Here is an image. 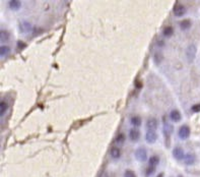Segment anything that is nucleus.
Listing matches in <instances>:
<instances>
[{
	"instance_id": "f257e3e1",
	"label": "nucleus",
	"mask_w": 200,
	"mask_h": 177,
	"mask_svg": "<svg viewBox=\"0 0 200 177\" xmlns=\"http://www.w3.org/2000/svg\"><path fill=\"white\" fill-rule=\"evenodd\" d=\"M173 12H174V15L177 17H181L186 13V7L183 4H180V3H176L174 8H173Z\"/></svg>"
},
{
	"instance_id": "f03ea898",
	"label": "nucleus",
	"mask_w": 200,
	"mask_h": 177,
	"mask_svg": "<svg viewBox=\"0 0 200 177\" xmlns=\"http://www.w3.org/2000/svg\"><path fill=\"white\" fill-rule=\"evenodd\" d=\"M190 133H191V130L188 125H182L178 131L179 137H180L181 139H187L188 137L190 136Z\"/></svg>"
},
{
	"instance_id": "7ed1b4c3",
	"label": "nucleus",
	"mask_w": 200,
	"mask_h": 177,
	"mask_svg": "<svg viewBox=\"0 0 200 177\" xmlns=\"http://www.w3.org/2000/svg\"><path fill=\"white\" fill-rule=\"evenodd\" d=\"M135 158L137 159L138 161L140 162H144L146 161L147 159V153H146V150L144 148H139L135 151Z\"/></svg>"
},
{
	"instance_id": "20e7f679",
	"label": "nucleus",
	"mask_w": 200,
	"mask_h": 177,
	"mask_svg": "<svg viewBox=\"0 0 200 177\" xmlns=\"http://www.w3.org/2000/svg\"><path fill=\"white\" fill-rule=\"evenodd\" d=\"M173 156L175 157V159H177V160H184L185 158V153H184V150L180 148V146H177V148L174 149V151H173Z\"/></svg>"
},
{
	"instance_id": "39448f33",
	"label": "nucleus",
	"mask_w": 200,
	"mask_h": 177,
	"mask_svg": "<svg viewBox=\"0 0 200 177\" xmlns=\"http://www.w3.org/2000/svg\"><path fill=\"white\" fill-rule=\"evenodd\" d=\"M145 139L148 143H154L157 139V134L156 131L153 130H148L145 135Z\"/></svg>"
},
{
	"instance_id": "423d86ee",
	"label": "nucleus",
	"mask_w": 200,
	"mask_h": 177,
	"mask_svg": "<svg viewBox=\"0 0 200 177\" xmlns=\"http://www.w3.org/2000/svg\"><path fill=\"white\" fill-rule=\"evenodd\" d=\"M32 29H33V26L29 21H22V23H19V31H20V33H23V34L31 32Z\"/></svg>"
},
{
	"instance_id": "0eeeda50",
	"label": "nucleus",
	"mask_w": 200,
	"mask_h": 177,
	"mask_svg": "<svg viewBox=\"0 0 200 177\" xmlns=\"http://www.w3.org/2000/svg\"><path fill=\"white\" fill-rule=\"evenodd\" d=\"M187 57H188V60L190 62H192L193 59L195 58V54H196V47L194 45H190L189 47L187 49Z\"/></svg>"
},
{
	"instance_id": "6e6552de",
	"label": "nucleus",
	"mask_w": 200,
	"mask_h": 177,
	"mask_svg": "<svg viewBox=\"0 0 200 177\" xmlns=\"http://www.w3.org/2000/svg\"><path fill=\"white\" fill-rule=\"evenodd\" d=\"M157 125H159V122L156 118H150L148 119L147 122H146V127L148 128L149 130H156L157 128Z\"/></svg>"
},
{
	"instance_id": "1a4fd4ad",
	"label": "nucleus",
	"mask_w": 200,
	"mask_h": 177,
	"mask_svg": "<svg viewBox=\"0 0 200 177\" xmlns=\"http://www.w3.org/2000/svg\"><path fill=\"white\" fill-rule=\"evenodd\" d=\"M129 136L132 142H136V140H138L139 137H140V132H139V130L137 128H132L129 132Z\"/></svg>"
},
{
	"instance_id": "9d476101",
	"label": "nucleus",
	"mask_w": 200,
	"mask_h": 177,
	"mask_svg": "<svg viewBox=\"0 0 200 177\" xmlns=\"http://www.w3.org/2000/svg\"><path fill=\"white\" fill-rule=\"evenodd\" d=\"M195 160H196L195 155L191 154V153L187 154L186 156H185V158H184L185 164H186V165H193L194 163H195Z\"/></svg>"
},
{
	"instance_id": "9b49d317",
	"label": "nucleus",
	"mask_w": 200,
	"mask_h": 177,
	"mask_svg": "<svg viewBox=\"0 0 200 177\" xmlns=\"http://www.w3.org/2000/svg\"><path fill=\"white\" fill-rule=\"evenodd\" d=\"M170 118H171L174 122H179L182 118L181 113L179 112L178 110H173V111L170 113Z\"/></svg>"
},
{
	"instance_id": "f8f14e48",
	"label": "nucleus",
	"mask_w": 200,
	"mask_h": 177,
	"mask_svg": "<svg viewBox=\"0 0 200 177\" xmlns=\"http://www.w3.org/2000/svg\"><path fill=\"white\" fill-rule=\"evenodd\" d=\"M8 4H9L10 9H12V10H19L22 7V2L17 1V0H10Z\"/></svg>"
},
{
	"instance_id": "ddd939ff",
	"label": "nucleus",
	"mask_w": 200,
	"mask_h": 177,
	"mask_svg": "<svg viewBox=\"0 0 200 177\" xmlns=\"http://www.w3.org/2000/svg\"><path fill=\"white\" fill-rule=\"evenodd\" d=\"M110 155H111V157L113 158V159L120 158V156H121L120 149L117 148V146H113V148L111 149V151H110Z\"/></svg>"
},
{
	"instance_id": "4468645a",
	"label": "nucleus",
	"mask_w": 200,
	"mask_h": 177,
	"mask_svg": "<svg viewBox=\"0 0 200 177\" xmlns=\"http://www.w3.org/2000/svg\"><path fill=\"white\" fill-rule=\"evenodd\" d=\"M9 52H10V48L8 47V46L2 45L1 47H0V55H1V57L6 56V55L9 54Z\"/></svg>"
},
{
	"instance_id": "2eb2a0df",
	"label": "nucleus",
	"mask_w": 200,
	"mask_h": 177,
	"mask_svg": "<svg viewBox=\"0 0 200 177\" xmlns=\"http://www.w3.org/2000/svg\"><path fill=\"white\" fill-rule=\"evenodd\" d=\"M8 39H9V34H8L7 31L5 30H1L0 31V40H1V42H6L8 41Z\"/></svg>"
},
{
	"instance_id": "dca6fc26",
	"label": "nucleus",
	"mask_w": 200,
	"mask_h": 177,
	"mask_svg": "<svg viewBox=\"0 0 200 177\" xmlns=\"http://www.w3.org/2000/svg\"><path fill=\"white\" fill-rule=\"evenodd\" d=\"M7 109H8V104L5 101H1L0 102V115L3 116L5 114V112L7 111Z\"/></svg>"
},
{
	"instance_id": "f3484780",
	"label": "nucleus",
	"mask_w": 200,
	"mask_h": 177,
	"mask_svg": "<svg viewBox=\"0 0 200 177\" xmlns=\"http://www.w3.org/2000/svg\"><path fill=\"white\" fill-rule=\"evenodd\" d=\"M180 27H181L182 30H184V31L190 29V27H191V20H182L181 23H180Z\"/></svg>"
},
{
	"instance_id": "a211bd4d",
	"label": "nucleus",
	"mask_w": 200,
	"mask_h": 177,
	"mask_svg": "<svg viewBox=\"0 0 200 177\" xmlns=\"http://www.w3.org/2000/svg\"><path fill=\"white\" fill-rule=\"evenodd\" d=\"M131 124L135 127L140 126L141 125V118L138 117V116H133V117L131 118Z\"/></svg>"
},
{
	"instance_id": "6ab92c4d",
	"label": "nucleus",
	"mask_w": 200,
	"mask_h": 177,
	"mask_svg": "<svg viewBox=\"0 0 200 177\" xmlns=\"http://www.w3.org/2000/svg\"><path fill=\"white\" fill-rule=\"evenodd\" d=\"M160 163V158L157 156H153L149 159V166L151 167H156V165H159Z\"/></svg>"
},
{
	"instance_id": "aec40b11",
	"label": "nucleus",
	"mask_w": 200,
	"mask_h": 177,
	"mask_svg": "<svg viewBox=\"0 0 200 177\" xmlns=\"http://www.w3.org/2000/svg\"><path fill=\"white\" fill-rule=\"evenodd\" d=\"M163 36L165 37H171L173 34H174V29H173L172 27H167L163 29Z\"/></svg>"
},
{
	"instance_id": "412c9836",
	"label": "nucleus",
	"mask_w": 200,
	"mask_h": 177,
	"mask_svg": "<svg viewBox=\"0 0 200 177\" xmlns=\"http://www.w3.org/2000/svg\"><path fill=\"white\" fill-rule=\"evenodd\" d=\"M124 140H125V134L124 133L118 134V136L116 137V143H119V145H122V143H124Z\"/></svg>"
},
{
	"instance_id": "4be33fe9",
	"label": "nucleus",
	"mask_w": 200,
	"mask_h": 177,
	"mask_svg": "<svg viewBox=\"0 0 200 177\" xmlns=\"http://www.w3.org/2000/svg\"><path fill=\"white\" fill-rule=\"evenodd\" d=\"M173 131V126L169 123H165V134L166 135H169Z\"/></svg>"
},
{
	"instance_id": "5701e85b",
	"label": "nucleus",
	"mask_w": 200,
	"mask_h": 177,
	"mask_svg": "<svg viewBox=\"0 0 200 177\" xmlns=\"http://www.w3.org/2000/svg\"><path fill=\"white\" fill-rule=\"evenodd\" d=\"M124 176H125V177H136L135 173L133 172V171H131V170H127L126 172H125V174H124Z\"/></svg>"
},
{
	"instance_id": "b1692460",
	"label": "nucleus",
	"mask_w": 200,
	"mask_h": 177,
	"mask_svg": "<svg viewBox=\"0 0 200 177\" xmlns=\"http://www.w3.org/2000/svg\"><path fill=\"white\" fill-rule=\"evenodd\" d=\"M191 110H192L193 112H195V113L200 112V104H195V105H193Z\"/></svg>"
},
{
	"instance_id": "393cba45",
	"label": "nucleus",
	"mask_w": 200,
	"mask_h": 177,
	"mask_svg": "<svg viewBox=\"0 0 200 177\" xmlns=\"http://www.w3.org/2000/svg\"><path fill=\"white\" fill-rule=\"evenodd\" d=\"M154 167H151V166H149V168H147V170H146V175L147 176H149V175H151V174H153L154 173Z\"/></svg>"
},
{
	"instance_id": "a878e982",
	"label": "nucleus",
	"mask_w": 200,
	"mask_h": 177,
	"mask_svg": "<svg viewBox=\"0 0 200 177\" xmlns=\"http://www.w3.org/2000/svg\"><path fill=\"white\" fill-rule=\"evenodd\" d=\"M26 43H23V42H20V41H19V42H17V47H19V49H23V48H26Z\"/></svg>"
},
{
	"instance_id": "bb28decb",
	"label": "nucleus",
	"mask_w": 200,
	"mask_h": 177,
	"mask_svg": "<svg viewBox=\"0 0 200 177\" xmlns=\"http://www.w3.org/2000/svg\"><path fill=\"white\" fill-rule=\"evenodd\" d=\"M141 87H142V84H141V82H139V81H136V88H140Z\"/></svg>"
},
{
	"instance_id": "cd10ccee",
	"label": "nucleus",
	"mask_w": 200,
	"mask_h": 177,
	"mask_svg": "<svg viewBox=\"0 0 200 177\" xmlns=\"http://www.w3.org/2000/svg\"><path fill=\"white\" fill-rule=\"evenodd\" d=\"M163 173H160V175H159V176H157V177H163Z\"/></svg>"
}]
</instances>
